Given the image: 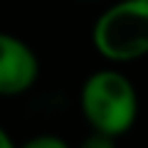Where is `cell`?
<instances>
[{
	"mask_svg": "<svg viewBox=\"0 0 148 148\" xmlns=\"http://www.w3.org/2000/svg\"><path fill=\"white\" fill-rule=\"evenodd\" d=\"M94 49L114 64L148 57V0H119L91 27Z\"/></svg>",
	"mask_w": 148,
	"mask_h": 148,
	"instance_id": "cell-2",
	"label": "cell"
},
{
	"mask_svg": "<svg viewBox=\"0 0 148 148\" xmlns=\"http://www.w3.org/2000/svg\"><path fill=\"white\" fill-rule=\"evenodd\" d=\"M40 59L35 49L12 32H0V96H20L35 86Z\"/></svg>",
	"mask_w": 148,
	"mask_h": 148,
	"instance_id": "cell-3",
	"label": "cell"
},
{
	"mask_svg": "<svg viewBox=\"0 0 148 148\" xmlns=\"http://www.w3.org/2000/svg\"><path fill=\"white\" fill-rule=\"evenodd\" d=\"M79 109L91 131L119 138L133 128L138 119V91L119 69H96L84 79Z\"/></svg>",
	"mask_w": 148,
	"mask_h": 148,
	"instance_id": "cell-1",
	"label": "cell"
},
{
	"mask_svg": "<svg viewBox=\"0 0 148 148\" xmlns=\"http://www.w3.org/2000/svg\"><path fill=\"white\" fill-rule=\"evenodd\" d=\"M0 148H20L15 141H12V136H10L3 126H0Z\"/></svg>",
	"mask_w": 148,
	"mask_h": 148,
	"instance_id": "cell-6",
	"label": "cell"
},
{
	"mask_svg": "<svg viewBox=\"0 0 148 148\" xmlns=\"http://www.w3.org/2000/svg\"><path fill=\"white\" fill-rule=\"evenodd\" d=\"M20 148H72V146L57 133H37V136L27 138Z\"/></svg>",
	"mask_w": 148,
	"mask_h": 148,
	"instance_id": "cell-4",
	"label": "cell"
},
{
	"mask_svg": "<svg viewBox=\"0 0 148 148\" xmlns=\"http://www.w3.org/2000/svg\"><path fill=\"white\" fill-rule=\"evenodd\" d=\"M77 148H119V146H116V138H114V136H109V133H99V131H91Z\"/></svg>",
	"mask_w": 148,
	"mask_h": 148,
	"instance_id": "cell-5",
	"label": "cell"
}]
</instances>
